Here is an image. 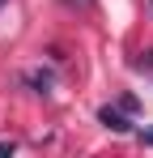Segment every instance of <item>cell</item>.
<instances>
[{
  "label": "cell",
  "instance_id": "cell-1",
  "mask_svg": "<svg viewBox=\"0 0 153 158\" xmlns=\"http://www.w3.org/2000/svg\"><path fill=\"white\" fill-rule=\"evenodd\" d=\"M98 120H102V124H106L111 132H132V124H128L119 111H111V107H102V111H98Z\"/></svg>",
  "mask_w": 153,
  "mask_h": 158
},
{
  "label": "cell",
  "instance_id": "cell-2",
  "mask_svg": "<svg viewBox=\"0 0 153 158\" xmlns=\"http://www.w3.org/2000/svg\"><path fill=\"white\" fill-rule=\"evenodd\" d=\"M30 85H34L38 94H51V77L47 73H30Z\"/></svg>",
  "mask_w": 153,
  "mask_h": 158
},
{
  "label": "cell",
  "instance_id": "cell-3",
  "mask_svg": "<svg viewBox=\"0 0 153 158\" xmlns=\"http://www.w3.org/2000/svg\"><path fill=\"white\" fill-rule=\"evenodd\" d=\"M136 69H149V73H153V52H145V56H140V60H136Z\"/></svg>",
  "mask_w": 153,
  "mask_h": 158
},
{
  "label": "cell",
  "instance_id": "cell-4",
  "mask_svg": "<svg viewBox=\"0 0 153 158\" xmlns=\"http://www.w3.org/2000/svg\"><path fill=\"white\" fill-rule=\"evenodd\" d=\"M140 145H153V128H140Z\"/></svg>",
  "mask_w": 153,
  "mask_h": 158
},
{
  "label": "cell",
  "instance_id": "cell-5",
  "mask_svg": "<svg viewBox=\"0 0 153 158\" xmlns=\"http://www.w3.org/2000/svg\"><path fill=\"white\" fill-rule=\"evenodd\" d=\"M68 4H85V9H89V4H94V0H68Z\"/></svg>",
  "mask_w": 153,
  "mask_h": 158
},
{
  "label": "cell",
  "instance_id": "cell-6",
  "mask_svg": "<svg viewBox=\"0 0 153 158\" xmlns=\"http://www.w3.org/2000/svg\"><path fill=\"white\" fill-rule=\"evenodd\" d=\"M0 4H4V0H0Z\"/></svg>",
  "mask_w": 153,
  "mask_h": 158
}]
</instances>
